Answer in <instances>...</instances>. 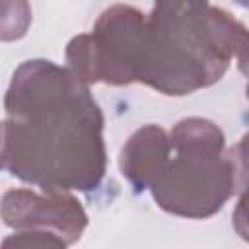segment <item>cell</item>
<instances>
[{"mask_svg": "<svg viewBox=\"0 0 249 249\" xmlns=\"http://www.w3.org/2000/svg\"><path fill=\"white\" fill-rule=\"evenodd\" d=\"M4 167L45 191L91 189L105 171L101 113L84 82L51 60H27L6 95Z\"/></svg>", "mask_w": 249, "mask_h": 249, "instance_id": "1", "label": "cell"}, {"mask_svg": "<svg viewBox=\"0 0 249 249\" xmlns=\"http://www.w3.org/2000/svg\"><path fill=\"white\" fill-rule=\"evenodd\" d=\"M177 156L150 183L154 198L167 212L206 218L220 210L235 191L230 160H222L224 134L204 119L179 121L171 132Z\"/></svg>", "mask_w": 249, "mask_h": 249, "instance_id": "2", "label": "cell"}, {"mask_svg": "<svg viewBox=\"0 0 249 249\" xmlns=\"http://www.w3.org/2000/svg\"><path fill=\"white\" fill-rule=\"evenodd\" d=\"M39 196L25 189H12L4 195L2 216L10 228H56L72 243L86 226V214L78 200L64 191H49Z\"/></svg>", "mask_w": 249, "mask_h": 249, "instance_id": "3", "label": "cell"}, {"mask_svg": "<svg viewBox=\"0 0 249 249\" xmlns=\"http://www.w3.org/2000/svg\"><path fill=\"white\" fill-rule=\"evenodd\" d=\"M169 148L171 142L165 136L163 128L156 124H148L136 130L121 152L123 175H126L130 183L142 191L156 179V175L165 165L167 161L165 156Z\"/></svg>", "mask_w": 249, "mask_h": 249, "instance_id": "4", "label": "cell"}, {"mask_svg": "<svg viewBox=\"0 0 249 249\" xmlns=\"http://www.w3.org/2000/svg\"><path fill=\"white\" fill-rule=\"evenodd\" d=\"M228 160L233 171L235 189H247L249 187V134H245L241 142L235 148H231Z\"/></svg>", "mask_w": 249, "mask_h": 249, "instance_id": "5", "label": "cell"}, {"mask_svg": "<svg viewBox=\"0 0 249 249\" xmlns=\"http://www.w3.org/2000/svg\"><path fill=\"white\" fill-rule=\"evenodd\" d=\"M233 224H235V230L239 231V235L249 241V187L245 189V193L235 208Z\"/></svg>", "mask_w": 249, "mask_h": 249, "instance_id": "6", "label": "cell"}, {"mask_svg": "<svg viewBox=\"0 0 249 249\" xmlns=\"http://www.w3.org/2000/svg\"><path fill=\"white\" fill-rule=\"evenodd\" d=\"M247 97H249V84H247Z\"/></svg>", "mask_w": 249, "mask_h": 249, "instance_id": "7", "label": "cell"}]
</instances>
